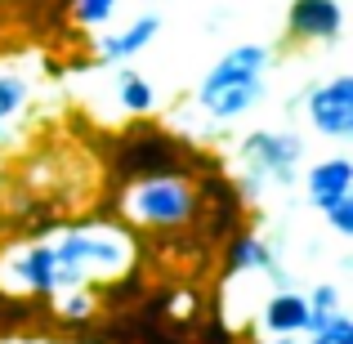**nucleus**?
I'll use <instances>...</instances> for the list:
<instances>
[{
	"instance_id": "nucleus-5",
	"label": "nucleus",
	"mask_w": 353,
	"mask_h": 344,
	"mask_svg": "<svg viewBox=\"0 0 353 344\" xmlns=\"http://www.w3.org/2000/svg\"><path fill=\"white\" fill-rule=\"evenodd\" d=\"M304 156L300 134H277V130H255V134L241 139V161H246V174H241V192H259V183H295V165Z\"/></svg>"
},
{
	"instance_id": "nucleus-20",
	"label": "nucleus",
	"mask_w": 353,
	"mask_h": 344,
	"mask_svg": "<svg viewBox=\"0 0 353 344\" xmlns=\"http://www.w3.org/2000/svg\"><path fill=\"white\" fill-rule=\"evenodd\" d=\"M309 344H327V340H318V336H309Z\"/></svg>"
},
{
	"instance_id": "nucleus-12",
	"label": "nucleus",
	"mask_w": 353,
	"mask_h": 344,
	"mask_svg": "<svg viewBox=\"0 0 353 344\" xmlns=\"http://www.w3.org/2000/svg\"><path fill=\"white\" fill-rule=\"evenodd\" d=\"M309 322V295L300 291H277L264 304V331L268 336H300Z\"/></svg>"
},
{
	"instance_id": "nucleus-19",
	"label": "nucleus",
	"mask_w": 353,
	"mask_h": 344,
	"mask_svg": "<svg viewBox=\"0 0 353 344\" xmlns=\"http://www.w3.org/2000/svg\"><path fill=\"white\" fill-rule=\"evenodd\" d=\"M273 344H295V336H273Z\"/></svg>"
},
{
	"instance_id": "nucleus-1",
	"label": "nucleus",
	"mask_w": 353,
	"mask_h": 344,
	"mask_svg": "<svg viewBox=\"0 0 353 344\" xmlns=\"http://www.w3.org/2000/svg\"><path fill=\"white\" fill-rule=\"evenodd\" d=\"M139 250L134 237H130L121 224L103 219V224H77V228H63L59 237L50 241V295H72V291H85L90 277L99 282H117L134 268Z\"/></svg>"
},
{
	"instance_id": "nucleus-17",
	"label": "nucleus",
	"mask_w": 353,
	"mask_h": 344,
	"mask_svg": "<svg viewBox=\"0 0 353 344\" xmlns=\"http://www.w3.org/2000/svg\"><path fill=\"white\" fill-rule=\"evenodd\" d=\"M322 215H327V224L336 228V232H353V197H340V201H331L327 210H322Z\"/></svg>"
},
{
	"instance_id": "nucleus-15",
	"label": "nucleus",
	"mask_w": 353,
	"mask_h": 344,
	"mask_svg": "<svg viewBox=\"0 0 353 344\" xmlns=\"http://www.w3.org/2000/svg\"><path fill=\"white\" fill-rule=\"evenodd\" d=\"M117 5L121 0H72V18L81 27H108L117 18Z\"/></svg>"
},
{
	"instance_id": "nucleus-18",
	"label": "nucleus",
	"mask_w": 353,
	"mask_h": 344,
	"mask_svg": "<svg viewBox=\"0 0 353 344\" xmlns=\"http://www.w3.org/2000/svg\"><path fill=\"white\" fill-rule=\"evenodd\" d=\"M309 309H313V313H331V309H340V291H336V286H318V291L309 295Z\"/></svg>"
},
{
	"instance_id": "nucleus-16",
	"label": "nucleus",
	"mask_w": 353,
	"mask_h": 344,
	"mask_svg": "<svg viewBox=\"0 0 353 344\" xmlns=\"http://www.w3.org/2000/svg\"><path fill=\"white\" fill-rule=\"evenodd\" d=\"M27 103V81L14 77V72H0V125L9 117H18V108Z\"/></svg>"
},
{
	"instance_id": "nucleus-10",
	"label": "nucleus",
	"mask_w": 353,
	"mask_h": 344,
	"mask_svg": "<svg viewBox=\"0 0 353 344\" xmlns=\"http://www.w3.org/2000/svg\"><path fill=\"white\" fill-rule=\"evenodd\" d=\"M233 273H268L273 282H282V291H286V273L277 268L273 250H268L255 232H237V237L228 241V277Z\"/></svg>"
},
{
	"instance_id": "nucleus-2",
	"label": "nucleus",
	"mask_w": 353,
	"mask_h": 344,
	"mask_svg": "<svg viewBox=\"0 0 353 344\" xmlns=\"http://www.w3.org/2000/svg\"><path fill=\"white\" fill-rule=\"evenodd\" d=\"M268 45H255V41H241L206 77L197 81V108L206 112L210 121H237L246 117L250 108L264 99V85H268Z\"/></svg>"
},
{
	"instance_id": "nucleus-7",
	"label": "nucleus",
	"mask_w": 353,
	"mask_h": 344,
	"mask_svg": "<svg viewBox=\"0 0 353 344\" xmlns=\"http://www.w3.org/2000/svg\"><path fill=\"white\" fill-rule=\"evenodd\" d=\"M345 32V9L340 0H291L286 9V36L304 45H336Z\"/></svg>"
},
{
	"instance_id": "nucleus-6",
	"label": "nucleus",
	"mask_w": 353,
	"mask_h": 344,
	"mask_svg": "<svg viewBox=\"0 0 353 344\" xmlns=\"http://www.w3.org/2000/svg\"><path fill=\"white\" fill-rule=\"evenodd\" d=\"M309 121L318 134L327 139H349L353 134V77L349 72H340V77H331L327 85H313L309 90Z\"/></svg>"
},
{
	"instance_id": "nucleus-13",
	"label": "nucleus",
	"mask_w": 353,
	"mask_h": 344,
	"mask_svg": "<svg viewBox=\"0 0 353 344\" xmlns=\"http://www.w3.org/2000/svg\"><path fill=\"white\" fill-rule=\"evenodd\" d=\"M117 94H121V108H125V112H134V117H148V112H152V103H157L152 85H148L139 72H130V68L117 72Z\"/></svg>"
},
{
	"instance_id": "nucleus-14",
	"label": "nucleus",
	"mask_w": 353,
	"mask_h": 344,
	"mask_svg": "<svg viewBox=\"0 0 353 344\" xmlns=\"http://www.w3.org/2000/svg\"><path fill=\"white\" fill-rule=\"evenodd\" d=\"M304 331L327 344H353V318L345 309H331V313H313L309 309V322H304Z\"/></svg>"
},
{
	"instance_id": "nucleus-8",
	"label": "nucleus",
	"mask_w": 353,
	"mask_h": 344,
	"mask_svg": "<svg viewBox=\"0 0 353 344\" xmlns=\"http://www.w3.org/2000/svg\"><path fill=\"white\" fill-rule=\"evenodd\" d=\"M50 246H18L5 255V264H0V282L9 286V291H23V295H50Z\"/></svg>"
},
{
	"instance_id": "nucleus-11",
	"label": "nucleus",
	"mask_w": 353,
	"mask_h": 344,
	"mask_svg": "<svg viewBox=\"0 0 353 344\" xmlns=\"http://www.w3.org/2000/svg\"><path fill=\"white\" fill-rule=\"evenodd\" d=\"M309 201L318 210H327L331 201H340V197H349V188H353V165L345 161V156H331V161H318L309 170Z\"/></svg>"
},
{
	"instance_id": "nucleus-9",
	"label": "nucleus",
	"mask_w": 353,
	"mask_h": 344,
	"mask_svg": "<svg viewBox=\"0 0 353 344\" xmlns=\"http://www.w3.org/2000/svg\"><path fill=\"white\" fill-rule=\"evenodd\" d=\"M157 32H161V18L157 14H139L134 23H125L121 32H103L94 50H99L103 63H125V59H134L139 50H148V45L157 41Z\"/></svg>"
},
{
	"instance_id": "nucleus-3",
	"label": "nucleus",
	"mask_w": 353,
	"mask_h": 344,
	"mask_svg": "<svg viewBox=\"0 0 353 344\" xmlns=\"http://www.w3.org/2000/svg\"><path fill=\"white\" fill-rule=\"evenodd\" d=\"M121 215L139 228L152 232H179L197 224L201 215V192L192 188V174H152L134 179L121 197Z\"/></svg>"
},
{
	"instance_id": "nucleus-4",
	"label": "nucleus",
	"mask_w": 353,
	"mask_h": 344,
	"mask_svg": "<svg viewBox=\"0 0 353 344\" xmlns=\"http://www.w3.org/2000/svg\"><path fill=\"white\" fill-rule=\"evenodd\" d=\"M121 156H117V174L121 179H152V174H188L192 152L179 143V139L161 134L152 125H139L130 130L125 139H117Z\"/></svg>"
}]
</instances>
